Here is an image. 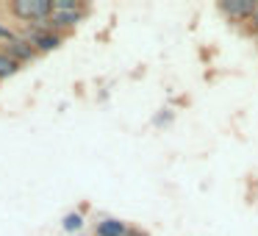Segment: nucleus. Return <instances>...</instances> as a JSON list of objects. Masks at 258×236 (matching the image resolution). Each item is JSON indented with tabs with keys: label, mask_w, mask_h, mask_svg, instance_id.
<instances>
[{
	"label": "nucleus",
	"mask_w": 258,
	"mask_h": 236,
	"mask_svg": "<svg viewBox=\"0 0 258 236\" xmlns=\"http://www.w3.org/2000/svg\"><path fill=\"white\" fill-rule=\"evenodd\" d=\"M25 39H28L31 45L36 47V50H42V53L56 50V47L61 45V36H58V34H53V31L39 28V25H28V31H25Z\"/></svg>",
	"instance_id": "obj_2"
},
{
	"label": "nucleus",
	"mask_w": 258,
	"mask_h": 236,
	"mask_svg": "<svg viewBox=\"0 0 258 236\" xmlns=\"http://www.w3.org/2000/svg\"><path fill=\"white\" fill-rule=\"evenodd\" d=\"M20 67V62H14L12 56H6V53H0V78H9V75H14Z\"/></svg>",
	"instance_id": "obj_7"
},
{
	"label": "nucleus",
	"mask_w": 258,
	"mask_h": 236,
	"mask_svg": "<svg viewBox=\"0 0 258 236\" xmlns=\"http://www.w3.org/2000/svg\"><path fill=\"white\" fill-rule=\"evenodd\" d=\"M222 12L230 14V17H236V20H247V17L252 20V14L258 12V3L255 0H225Z\"/></svg>",
	"instance_id": "obj_4"
},
{
	"label": "nucleus",
	"mask_w": 258,
	"mask_h": 236,
	"mask_svg": "<svg viewBox=\"0 0 258 236\" xmlns=\"http://www.w3.org/2000/svg\"><path fill=\"white\" fill-rule=\"evenodd\" d=\"M53 9L56 12H84L78 0H53Z\"/></svg>",
	"instance_id": "obj_8"
},
{
	"label": "nucleus",
	"mask_w": 258,
	"mask_h": 236,
	"mask_svg": "<svg viewBox=\"0 0 258 236\" xmlns=\"http://www.w3.org/2000/svg\"><path fill=\"white\" fill-rule=\"evenodd\" d=\"M81 225H84V217H81V214H67V217H64V230H78Z\"/></svg>",
	"instance_id": "obj_9"
},
{
	"label": "nucleus",
	"mask_w": 258,
	"mask_h": 236,
	"mask_svg": "<svg viewBox=\"0 0 258 236\" xmlns=\"http://www.w3.org/2000/svg\"><path fill=\"white\" fill-rule=\"evenodd\" d=\"M12 9L28 25H39V28L47 31V20L53 14V0H14Z\"/></svg>",
	"instance_id": "obj_1"
},
{
	"label": "nucleus",
	"mask_w": 258,
	"mask_h": 236,
	"mask_svg": "<svg viewBox=\"0 0 258 236\" xmlns=\"http://www.w3.org/2000/svg\"><path fill=\"white\" fill-rule=\"evenodd\" d=\"M3 47H6V50H3V53H6V56H12L14 62H20V64H23V62H31V58H34L36 53H39V50H36V47L31 45V42H28V39H25V36H23V39H20V36H17V39L6 42V45H3Z\"/></svg>",
	"instance_id": "obj_3"
},
{
	"label": "nucleus",
	"mask_w": 258,
	"mask_h": 236,
	"mask_svg": "<svg viewBox=\"0 0 258 236\" xmlns=\"http://www.w3.org/2000/svg\"><path fill=\"white\" fill-rule=\"evenodd\" d=\"M81 17H84V12H56L53 9L50 20H47V28H56V31H64V28H73V25L81 23Z\"/></svg>",
	"instance_id": "obj_5"
},
{
	"label": "nucleus",
	"mask_w": 258,
	"mask_h": 236,
	"mask_svg": "<svg viewBox=\"0 0 258 236\" xmlns=\"http://www.w3.org/2000/svg\"><path fill=\"white\" fill-rule=\"evenodd\" d=\"M252 28H255V31H258V12H255V14H252Z\"/></svg>",
	"instance_id": "obj_11"
},
{
	"label": "nucleus",
	"mask_w": 258,
	"mask_h": 236,
	"mask_svg": "<svg viewBox=\"0 0 258 236\" xmlns=\"http://www.w3.org/2000/svg\"><path fill=\"white\" fill-rule=\"evenodd\" d=\"M128 230H125V225L119 222V219H103L100 225H97V236H125Z\"/></svg>",
	"instance_id": "obj_6"
},
{
	"label": "nucleus",
	"mask_w": 258,
	"mask_h": 236,
	"mask_svg": "<svg viewBox=\"0 0 258 236\" xmlns=\"http://www.w3.org/2000/svg\"><path fill=\"white\" fill-rule=\"evenodd\" d=\"M0 39H3V42H12V39H17V36H14L12 31L6 28V25H0Z\"/></svg>",
	"instance_id": "obj_10"
}]
</instances>
